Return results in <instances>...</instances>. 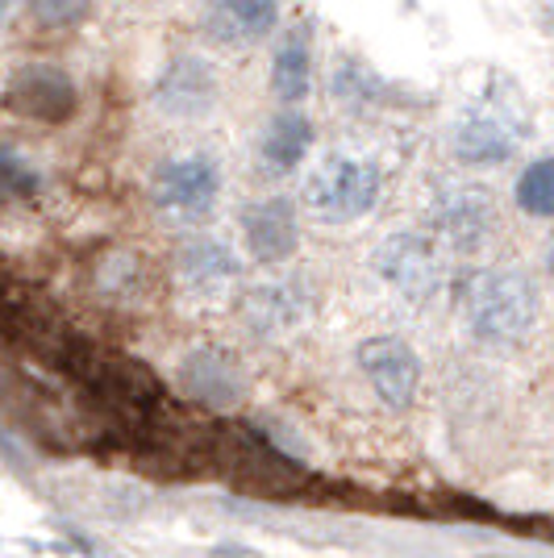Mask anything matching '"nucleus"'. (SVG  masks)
<instances>
[{
  "label": "nucleus",
  "instance_id": "obj_19",
  "mask_svg": "<svg viewBox=\"0 0 554 558\" xmlns=\"http://www.w3.org/2000/svg\"><path fill=\"white\" fill-rule=\"evenodd\" d=\"M38 171L25 163L22 155H13V150H4L0 146V196H9V201H22V196H34L38 192Z\"/></svg>",
  "mask_w": 554,
  "mask_h": 558
},
{
  "label": "nucleus",
  "instance_id": "obj_3",
  "mask_svg": "<svg viewBox=\"0 0 554 558\" xmlns=\"http://www.w3.org/2000/svg\"><path fill=\"white\" fill-rule=\"evenodd\" d=\"M434 230L455 255H484L501 233L496 192L480 180H446L434 192Z\"/></svg>",
  "mask_w": 554,
  "mask_h": 558
},
{
  "label": "nucleus",
  "instance_id": "obj_4",
  "mask_svg": "<svg viewBox=\"0 0 554 558\" xmlns=\"http://www.w3.org/2000/svg\"><path fill=\"white\" fill-rule=\"evenodd\" d=\"M375 276L393 283L409 304H430L446 283V263H442L438 242L430 233L400 230L375 251Z\"/></svg>",
  "mask_w": 554,
  "mask_h": 558
},
{
  "label": "nucleus",
  "instance_id": "obj_2",
  "mask_svg": "<svg viewBox=\"0 0 554 558\" xmlns=\"http://www.w3.org/2000/svg\"><path fill=\"white\" fill-rule=\"evenodd\" d=\"M384 171L359 155H329L304 184V209L325 226H347L375 209Z\"/></svg>",
  "mask_w": 554,
  "mask_h": 558
},
{
  "label": "nucleus",
  "instance_id": "obj_21",
  "mask_svg": "<svg viewBox=\"0 0 554 558\" xmlns=\"http://www.w3.org/2000/svg\"><path fill=\"white\" fill-rule=\"evenodd\" d=\"M546 271L554 276V233H551V242H546Z\"/></svg>",
  "mask_w": 554,
  "mask_h": 558
},
{
  "label": "nucleus",
  "instance_id": "obj_17",
  "mask_svg": "<svg viewBox=\"0 0 554 558\" xmlns=\"http://www.w3.org/2000/svg\"><path fill=\"white\" fill-rule=\"evenodd\" d=\"M329 93L342 109H368L388 100V84L359 59H338V68L329 75Z\"/></svg>",
  "mask_w": 554,
  "mask_h": 558
},
{
  "label": "nucleus",
  "instance_id": "obj_16",
  "mask_svg": "<svg viewBox=\"0 0 554 558\" xmlns=\"http://www.w3.org/2000/svg\"><path fill=\"white\" fill-rule=\"evenodd\" d=\"M242 271V263L233 255L226 242L217 238H196L188 242L184 255H180V276L192 292H221L226 283H233Z\"/></svg>",
  "mask_w": 554,
  "mask_h": 558
},
{
  "label": "nucleus",
  "instance_id": "obj_11",
  "mask_svg": "<svg viewBox=\"0 0 554 558\" xmlns=\"http://www.w3.org/2000/svg\"><path fill=\"white\" fill-rule=\"evenodd\" d=\"M242 238L258 263H288L301 246V217L288 196H263L242 209Z\"/></svg>",
  "mask_w": 554,
  "mask_h": 558
},
{
  "label": "nucleus",
  "instance_id": "obj_8",
  "mask_svg": "<svg viewBox=\"0 0 554 558\" xmlns=\"http://www.w3.org/2000/svg\"><path fill=\"white\" fill-rule=\"evenodd\" d=\"M221 84L201 54H180L159 71L155 80V109L180 121H196L217 109Z\"/></svg>",
  "mask_w": 554,
  "mask_h": 558
},
{
  "label": "nucleus",
  "instance_id": "obj_7",
  "mask_svg": "<svg viewBox=\"0 0 554 558\" xmlns=\"http://www.w3.org/2000/svg\"><path fill=\"white\" fill-rule=\"evenodd\" d=\"M4 105L17 117L59 125V121H68L75 113V84H71L68 71L55 68V63H25V68L9 75Z\"/></svg>",
  "mask_w": 554,
  "mask_h": 558
},
{
  "label": "nucleus",
  "instance_id": "obj_9",
  "mask_svg": "<svg viewBox=\"0 0 554 558\" xmlns=\"http://www.w3.org/2000/svg\"><path fill=\"white\" fill-rule=\"evenodd\" d=\"M176 379H180V392L205 409H233L238 400H246V372L226 350L201 347L184 354Z\"/></svg>",
  "mask_w": 554,
  "mask_h": 558
},
{
  "label": "nucleus",
  "instance_id": "obj_1",
  "mask_svg": "<svg viewBox=\"0 0 554 558\" xmlns=\"http://www.w3.org/2000/svg\"><path fill=\"white\" fill-rule=\"evenodd\" d=\"M542 296L538 283L517 267H487L475 271L462 288V317L467 329L487 347H517L538 326Z\"/></svg>",
  "mask_w": 554,
  "mask_h": 558
},
{
  "label": "nucleus",
  "instance_id": "obj_22",
  "mask_svg": "<svg viewBox=\"0 0 554 558\" xmlns=\"http://www.w3.org/2000/svg\"><path fill=\"white\" fill-rule=\"evenodd\" d=\"M9 9H13V0H0V22L9 17Z\"/></svg>",
  "mask_w": 554,
  "mask_h": 558
},
{
  "label": "nucleus",
  "instance_id": "obj_6",
  "mask_svg": "<svg viewBox=\"0 0 554 558\" xmlns=\"http://www.w3.org/2000/svg\"><path fill=\"white\" fill-rule=\"evenodd\" d=\"M359 372L371 384V392L380 396L388 409H409L421 388V359L405 338L380 333V338H363L359 350Z\"/></svg>",
  "mask_w": 554,
  "mask_h": 558
},
{
  "label": "nucleus",
  "instance_id": "obj_5",
  "mask_svg": "<svg viewBox=\"0 0 554 558\" xmlns=\"http://www.w3.org/2000/svg\"><path fill=\"white\" fill-rule=\"evenodd\" d=\"M155 205L176 221H201L213 213L221 196V167L208 155H184V159H167L155 171Z\"/></svg>",
  "mask_w": 554,
  "mask_h": 558
},
{
  "label": "nucleus",
  "instance_id": "obj_12",
  "mask_svg": "<svg viewBox=\"0 0 554 558\" xmlns=\"http://www.w3.org/2000/svg\"><path fill=\"white\" fill-rule=\"evenodd\" d=\"M450 150L467 167H501L517 155V138L501 117L492 113H467L450 130Z\"/></svg>",
  "mask_w": 554,
  "mask_h": 558
},
{
  "label": "nucleus",
  "instance_id": "obj_20",
  "mask_svg": "<svg viewBox=\"0 0 554 558\" xmlns=\"http://www.w3.org/2000/svg\"><path fill=\"white\" fill-rule=\"evenodd\" d=\"M34 22L47 25V29H68V25H80L88 17L93 0H25Z\"/></svg>",
  "mask_w": 554,
  "mask_h": 558
},
{
  "label": "nucleus",
  "instance_id": "obj_10",
  "mask_svg": "<svg viewBox=\"0 0 554 558\" xmlns=\"http://www.w3.org/2000/svg\"><path fill=\"white\" fill-rule=\"evenodd\" d=\"M309 313H313V292L301 279H267L242 292V322L263 338L301 329Z\"/></svg>",
  "mask_w": 554,
  "mask_h": 558
},
{
  "label": "nucleus",
  "instance_id": "obj_18",
  "mask_svg": "<svg viewBox=\"0 0 554 558\" xmlns=\"http://www.w3.org/2000/svg\"><path fill=\"white\" fill-rule=\"evenodd\" d=\"M513 201L526 217L551 221L554 217V155H542L533 163L521 167L517 184H513Z\"/></svg>",
  "mask_w": 554,
  "mask_h": 558
},
{
  "label": "nucleus",
  "instance_id": "obj_15",
  "mask_svg": "<svg viewBox=\"0 0 554 558\" xmlns=\"http://www.w3.org/2000/svg\"><path fill=\"white\" fill-rule=\"evenodd\" d=\"M213 34L230 47L242 43H263L267 34H276L279 25V0H217L213 4Z\"/></svg>",
  "mask_w": 554,
  "mask_h": 558
},
{
  "label": "nucleus",
  "instance_id": "obj_13",
  "mask_svg": "<svg viewBox=\"0 0 554 558\" xmlns=\"http://www.w3.org/2000/svg\"><path fill=\"white\" fill-rule=\"evenodd\" d=\"M313 88V29L292 25L272 54V93L284 109H297Z\"/></svg>",
  "mask_w": 554,
  "mask_h": 558
},
{
  "label": "nucleus",
  "instance_id": "obj_14",
  "mask_svg": "<svg viewBox=\"0 0 554 558\" xmlns=\"http://www.w3.org/2000/svg\"><path fill=\"white\" fill-rule=\"evenodd\" d=\"M313 150V121L301 109H279L258 142V159L267 175H288L304 163V155Z\"/></svg>",
  "mask_w": 554,
  "mask_h": 558
}]
</instances>
